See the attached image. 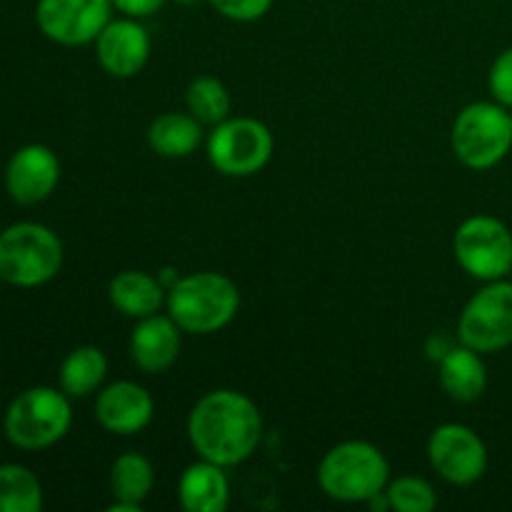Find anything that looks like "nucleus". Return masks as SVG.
<instances>
[{"label": "nucleus", "mask_w": 512, "mask_h": 512, "mask_svg": "<svg viewBox=\"0 0 512 512\" xmlns=\"http://www.w3.org/2000/svg\"><path fill=\"white\" fill-rule=\"evenodd\" d=\"M188 440L198 458L235 468L253 458L263 440L258 405L238 390H210L188 415Z\"/></svg>", "instance_id": "nucleus-1"}, {"label": "nucleus", "mask_w": 512, "mask_h": 512, "mask_svg": "<svg viewBox=\"0 0 512 512\" xmlns=\"http://www.w3.org/2000/svg\"><path fill=\"white\" fill-rule=\"evenodd\" d=\"M165 308L183 333L213 335L235 320L240 310V290L223 273H190L170 285Z\"/></svg>", "instance_id": "nucleus-2"}, {"label": "nucleus", "mask_w": 512, "mask_h": 512, "mask_svg": "<svg viewBox=\"0 0 512 512\" xmlns=\"http://www.w3.org/2000/svg\"><path fill=\"white\" fill-rule=\"evenodd\" d=\"M390 483V463L378 445L345 440L330 448L318 465V485L335 503H365Z\"/></svg>", "instance_id": "nucleus-3"}, {"label": "nucleus", "mask_w": 512, "mask_h": 512, "mask_svg": "<svg viewBox=\"0 0 512 512\" xmlns=\"http://www.w3.org/2000/svg\"><path fill=\"white\" fill-rule=\"evenodd\" d=\"M63 268V243L43 223H15L0 233V280L15 288L50 283Z\"/></svg>", "instance_id": "nucleus-4"}, {"label": "nucleus", "mask_w": 512, "mask_h": 512, "mask_svg": "<svg viewBox=\"0 0 512 512\" xmlns=\"http://www.w3.org/2000/svg\"><path fill=\"white\" fill-rule=\"evenodd\" d=\"M450 145L465 168H495L512 150V113L498 100L465 105L453 123Z\"/></svg>", "instance_id": "nucleus-5"}, {"label": "nucleus", "mask_w": 512, "mask_h": 512, "mask_svg": "<svg viewBox=\"0 0 512 512\" xmlns=\"http://www.w3.org/2000/svg\"><path fill=\"white\" fill-rule=\"evenodd\" d=\"M73 425L70 395L38 385L28 388L8 405L3 428L10 443L20 450H45L60 443Z\"/></svg>", "instance_id": "nucleus-6"}, {"label": "nucleus", "mask_w": 512, "mask_h": 512, "mask_svg": "<svg viewBox=\"0 0 512 512\" xmlns=\"http://www.w3.org/2000/svg\"><path fill=\"white\" fill-rule=\"evenodd\" d=\"M208 160L228 178H250L270 163L275 150L273 133L255 118H225L208 135Z\"/></svg>", "instance_id": "nucleus-7"}, {"label": "nucleus", "mask_w": 512, "mask_h": 512, "mask_svg": "<svg viewBox=\"0 0 512 512\" xmlns=\"http://www.w3.org/2000/svg\"><path fill=\"white\" fill-rule=\"evenodd\" d=\"M453 253L460 268L475 280L493 283L512 273V233L493 215H470L458 225Z\"/></svg>", "instance_id": "nucleus-8"}, {"label": "nucleus", "mask_w": 512, "mask_h": 512, "mask_svg": "<svg viewBox=\"0 0 512 512\" xmlns=\"http://www.w3.org/2000/svg\"><path fill=\"white\" fill-rule=\"evenodd\" d=\"M458 340L478 353H500L512 345V283H485L465 303L458 318Z\"/></svg>", "instance_id": "nucleus-9"}, {"label": "nucleus", "mask_w": 512, "mask_h": 512, "mask_svg": "<svg viewBox=\"0 0 512 512\" xmlns=\"http://www.w3.org/2000/svg\"><path fill=\"white\" fill-rule=\"evenodd\" d=\"M430 468L450 485L478 483L488 470V448L473 428L460 423H445L428 438Z\"/></svg>", "instance_id": "nucleus-10"}, {"label": "nucleus", "mask_w": 512, "mask_h": 512, "mask_svg": "<svg viewBox=\"0 0 512 512\" xmlns=\"http://www.w3.org/2000/svg\"><path fill=\"white\" fill-rule=\"evenodd\" d=\"M113 0H38L35 23L40 33L58 45L95 43L110 23Z\"/></svg>", "instance_id": "nucleus-11"}, {"label": "nucleus", "mask_w": 512, "mask_h": 512, "mask_svg": "<svg viewBox=\"0 0 512 512\" xmlns=\"http://www.w3.org/2000/svg\"><path fill=\"white\" fill-rule=\"evenodd\" d=\"M60 183V160L48 145L28 143L10 155L5 165V188L20 205L43 203Z\"/></svg>", "instance_id": "nucleus-12"}, {"label": "nucleus", "mask_w": 512, "mask_h": 512, "mask_svg": "<svg viewBox=\"0 0 512 512\" xmlns=\"http://www.w3.org/2000/svg\"><path fill=\"white\" fill-rule=\"evenodd\" d=\"M95 58L100 68L120 80L135 78L150 58V35L138 18L110 20L95 38Z\"/></svg>", "instance_id": "nucleus-13"}, {"label": "nucleus", "mask_w": 512, "mask_h": 512, "mask_svg": "<svg viewBox=\"0 0 512 512\" xmlns=\"http://www.w3.org/2000/svg\"><path fill=\"white\" fill-rule=\"evenodd\" d=\"M155 415V400L143 385L133 380H118L103 388L95 400V420L113 435H135L150 425Z\"/></svg>", "instance_id": "nucleus-14"}, {"label": "nucleus", "mask_w": 512, "mask_h": 512, "mask_svg": "<svg viewBox=\"0 0 512 512\" xmlns=\"http://www.w3.org/2000/svg\"><path fill=\"white\" fill-rule=\"evenodd\" d=\"M180 333L170 315H148L135 323L130 333V358L135 368L148 375H160L175 365L180 355Z\"/></svg>", "instance_id": "nucleus-15"}, {"label": "nucleus", "mask_w": 512, "mask_h": 512, "mask_svg": "<svg viewBox=\"0 0 512 512\" xmlns=\"http://www.w3.org/2000/svg\"><path fill=\"white\" fill-rule=\"evenodd\" d=\"M178 500L188 512H223L230 505V480L223 465L200 458L178 480Z\"/></svg>", "instance_id": "nucleus-16"}, {"label": "nucleus", "mask_w": 512, "mask_h": 512, "mask_svg": "<svg viewBox=\"0 0 512 512\" xmlns=\"http://www.w3.org/2000/svg\"><path fill=\"white\" fill-rule=\"evenodd\" d=\"M438 380L455 403H475L483 398L488 388V368L483 363V353L463 343L453 345L438 360Z\"/></svg>", "instance_id": "nucleus-17"}, {"label": "nucleus", "mask_w": 512, "mask_h": 512, "mask_svg": "<svg viewBox=\"0 0 512 512\" xmlns=\"http://www.w3.org/2000/svg\"><path fill=\"white\" fill-rule=\"evenodd\" d=\"M165 298H168L165 285L145 270H123L108 283L110 305L125 318L140 320L160 313Z\"/></svg>", "instance_id": "nucleus-18"}, {"label": "nucleus", "mask_w": 512, "mask_h": 512, "mask_svg": "<svg viewBox=\"0 0 512 512\" xmlns=\"http://www.w3.org/2000/svg\"><path fill=\"white\" fill-rule=\"evenodd\" d=\"M155 488V468L145 455L123 453L110 468V512H140Z\"/></svg>", "instance_id": "nucleus-19"}, {"label": "nucleus", "mask_w": 512, "mask_h": 512, "mask_svg": "<svg viewBox=\"0 0 512 512\" xmlns=\"http://www.w3.org/2000/svg\"><path fill=\"white\" fill-rule=\"evenodd\" d=\"M203 143V123L190 113L158 115L148 128V145L160 158H188Z\"/></svg>", "instance_id": "nucleus-20"}, {"label": "nucleus", "mask_w": 512, "mask_h": 512, "mask_svg": "<svg viewBox=\"0 0 512 512\" xmlns=\"http://www.w3.org/2000/svg\"><path fill=\"white\" fill-rule=\"evenodd\" d=\"M108 358L95 345H80L60 365V390L70 398H85L103 385Z\"/></svg>", "instance_id": "nucleus-21"}, {"label": "nucleus", "mask_w": 512, "mask_h": 512, "mask_svg": "<svg viewBox=\"0 0 512 512\" xmlns=\"http://www.w3.org/2000/svg\"><path fill=\"white\" fill-rule=\"evenodd\" d=\"M43 485L25 465H0V512H40Z\"/></svg>", "instance_id": "nucleus-22"}, {"label": "nucleus", "mask_w": 512, "mask_h": 512, "mask_svg": "<svg viewBox=\"0 0 512 512\" xmlns=\"http://www.w3.org/2000/svg\"><path fill=\"white\" fill-rule=\"evenodd\" d=\"M185 105H188V113L203 125H218L230 118V93L213 75H200L190 80L185 90Z\"/></svg>", "instance_id": "nucleus-23"}, {"label": "nucleus", "mask_w": 512, "mask_h": 512, "mask_svg": "<svg viewBox=\"0 0 512 512\" xmlns=\"http://www.w3.org/2000/svg\"><path fill=\"white\" fill-rule=\"evenodd\" d=\"M385 495L390 500V510L398 512H433L438 505L435 488L418 475H403L398 480H390Z\"/></svg>", "instance_id": "nucleus-24"}, {"label": "nucleus", "mask_w": 512, "mask_h": 512, "mask_svg": "<svg viewBox=\"0 0 512 512\" xmlns=\"http://www.w3.org/2000/svg\"><path fill=\"white\" fill-rule=\"evenodd\" d=\"M488 88L493 100L512 110V48H505L498 58L493 60L488 73Z\"/></svg>", "instance_id": "nucleus-25"}, {"label": "nucleus", "mask_w": 512, "mask_h": 512, "mask_svg": "<svg viewBox=\"0 0 512 512\" xmlns=\"http://www.w3.org/2000/svg\"><path fill=\"white\" fill-rule=\"evenodd\" d=\"M223 18L235 20V23H253L268 15L275 0H208Z\"/></svg>", "instance_id": "nucleus-26"}, {"label": "nucleus", "mask_w": 512, "mask_h": 512, "mask_svg": "<svg viewBox=\"0 0 512 512\" xmlns=\"http://www.w3.org/2000/svg\"><path fill=\"white\" fill-rule=\"evenodd\" d=\"M168 0H113V8L120 10L128 18H150V15L158 13Z\"/></svg>", "instance_id": "nucleus-27"}, {"label": "nucleus", "mask_w": 512, "mask_h": 512, "mask_svg": "<svg viewBox=\"0 0 512 512\" xmlns=\"http://www.w3.org/2000/svg\"><path fill=\"white\" fill-rule=\"evenodd\" d=\"M453 348V343H450V340H445V338H433L428 343V355H430V360H435V363H438L440 358H443L445 353H448V350Z\"/></svg>", "instance_id": "nucleus-28"}, {"label": "nucleus", "mask_w": 512, "mask_h": 512, "mask_svg": "<svg viewBox=\"0 0 512 512\" xmlns=\"http://www.w3.org/2000/svg\"><path fill=\"white\" fill-rule=\"evenodd\" d=\"M175 3H178V5H198L200 0H175Z\"/></svg>", "instance_id": "nucleus-29"}]
</instances>
